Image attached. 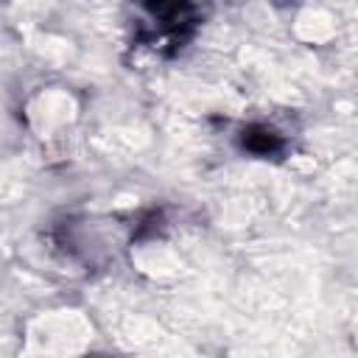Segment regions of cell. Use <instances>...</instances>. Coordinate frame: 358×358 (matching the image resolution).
I'll use <instances>...</instances> for the list:
<instances>
[{"label":"cell","mask_w":358,"mask_h":358,"mask_svg":"<svg viewBox=\"0 0 358 358\" xmlns=\"http://www.w3.org/2000/svg\"><path fill=\"white\" fill-rule=\"evenodd\" d=\"M241 143H243L246 151H252V154H257V157H268V154L280 151V145H282L280 137H277L274 131L263 129V126H252V129H246L243 137H241Z\"/></svg>","instance_id":"6da1fadb"}]
</instances>
